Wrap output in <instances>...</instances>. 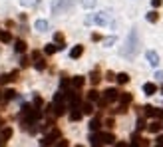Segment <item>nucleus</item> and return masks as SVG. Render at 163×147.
I'll list each match as a JSON object with an SVG mask.
<instances>
[{
    "instance_id": "nucleus-1",
    "label": "nucleus",
    "mask_w": 163,
    "mask_h": 147,
    "mask_svg": "<svg viewBox=\"0 0 163 147\" xmlns=\"http://www.w3.org/2000/svg\"><path fill=\"white\" fill-rule=\"evenodd\" d=\"M137 48H139L137 32H135V30H131L129 36H127V40H125V48L121 50V54H123L125 58H133L135 54H137Z\"/></svg>"
},
{
    "instance_id": "nucleus-2",
    "label": "nucleus",
    "mask_w": 163,
    "mask_h": 147,
    "mask_svg": "<svg viewBox=\"0 0 163 147\" xmlns=\"http://www.w3.org/2000/svg\"><path fill=\"white\" fill-rule=\"evenodd\" d=\"M72 4H74V0H54L52 10H54V14H62V12L70 10Z\"/></svg>"
},
{
    "instance_id": "nucleus-3",
    "label": "nucleus",
    "mask_w": 163,
    "mask_h": 147,
    "mask_svg": "<svg viewBox=\"0 0 163 147\" xmlns=\"http://www.w3.org/2000/svg\"><path fill=\"white\" fill-rule=\"evenodd\" d=\"M60 137V131L58 129H52V131L46 135V137L42 139V143H40V147H52L54 143H56V139Z\"/></svg>"
},
{
    "instance_id": "nucleus-4",
    "label": "nucleus",
    "mask_w": 163,
    "mask_h": 147,
    "mask_svg": "<svg viewBox=\"0 0 163 147\" xmlns=\"http://www.w3.org/2000/svg\"><path fill=\"white\" fill-rule=\"evenodd\" d=\"M88 24H100V26H106L110 20H107V14L106 12H100V14H94V16H90V18L86 20Z\"/></svg>"
},
{
    "instance_id": "nucleus-5",
    "label": "nucleus",
    "mask_w": 163,
    "mask_h": 147,
    "mask_svg": "<svg viewBox=\"0 0 163 147\" xmlns=\"http://www.w3.org/2000/svg\"><path fill=\"white\" fill-rule=\"evenodd\" d=\"M117 97H120V91L113 90V88H107V90L104 91V100H106L107 104H110V101H115Z\"/></svg>"
},
{
    "instance_id": "nucleus-6",
    "label": "nucleus",
    "mask_w": 163,
    "mask_h": 147,
    "mask_svg": "<svg viewBox=\"0 0 163 147\" xmlns=\"http://www.w3.org/2000/svg\"><path fill=\"white\" fill-rule=\"evenodd\" d=\"M91 147H104V141H101V133H91Z\"/></svg>"
},
{
    "instance_id": "nucleus-7",
    "label": "nucleus",
    "mask_w": 163,
    "mask_h": 147,
    "mask_svg": "<svg viewBox=\"0 0 163 147\" xmlns=\"http://www.w3.org/2000/svg\"><path fill=\"white\" fill-rule=\"evenodd\" d=\"M145 56H147V60H149V64H151V66H159V56H157V52L149 50Z\"/></svg>"
},
{
    "instance_id": "nucleus-8",
    "label": "nucleus",
    "mask_w": 163,
    "mask_h": 147,
    "mask_svg": "<svg viewBox=\"0 0 163 147\" xmlns=\"http://www.w3.org/2000/svg\"><path fill=\"white\" fill-rule=\"evenodd\" d=\"M16 76H18V72H12V74H2V76H0V84H8V81H14Z\"/></svg>"
},
{
    "instance_id": "nucleus-9",
    "label": "nucleus",
    "mask_w": 163,
    "mask_h": 147,
    "mask_svg": "<svg viewBox=\"0 0 163 147\" xmlns=\"http://www.w3.org/2000/svg\"><path fill=\"white\" fill-rule=\"evenodd\" d=\"M34 28L38 30V32H46L50 28V24H48V20H38V22L34 24Z\"/></svg>"
},
{
    "instance_id": "nucleus-10",
    "label": "nucleus",
    "mask_w": 163,
    "mask_h": 147,
    "mask_svg": "<svg viewBox=\"0 0 163 147\" xmlns=\"http://www.w3.org/2000/svg\"><path fill=\"white\" fill-rule=\"evenodd\" d=\"M143 113L149 115V117H157V115H159V109L151 107V105H145V107H143Z\"/></svg>"
},
{
    "instance_id": "nucleus-11",
    "label": "nucleus",
    "mask_w": 163,
    "mask_h": 147,
    "mask_svg": "<svg viewBox=\"0 0 163 147\" xmlns=\"http://www.w3.org/2000/svg\"><path fill=\"white\" fill-rule=\"evenodd\" d=\"M143 91H145L147 95H153L155 91H157V85H155V84H145V85H143Z\"/></svg>"
},
{
    "instance_id": "nucleus-12",
    "label": "nucleus",
    "mask_w": 163,
    "mask_h": 147,
    "mask_svg": "<svg viewBox=\"0 0 163 147\" xmlns=\"http://www.w3.org/2000/svg\"><path fill=\"white\" fill-rule=\"evenodd\" d=\"M70 119H72V121L82 119V111H78V107H72V111H70Z\"/></svg>"
},
{
    "instance_id": "nucleus-13",
    "label": "nucleus",
    "mask_w": 163,
    "mask_h": 147,
    "mask_svg": "<svg viewBox=\"0 0 163 147\" xmlns=\"http://www.w3.org/2000/svg\"><path fill=\"white\" fill-rule=\"evenodd\" d=\"M147 129H149L151 133H157L159 129H161V123H159V121H151V123L147 125Z\"/></svg>"
},
{
    "instance_id": "nucleus-14",
    "label": "nucleus",
    "mask_w": 163,
    "mask_h": 147,
    "mask_svg": "<svg viewBox=\"0 0 163 147\" xmlns=\"http://www.w3.org/2000/svg\"><path fill=\"white\" fill-rule=\"evenodd\" d=\"M82 54H84V48H82V46H76V48H72L70 56H72V58H80Z\"/></svg>"
},
{
    "instance_id": "nucleus-15",
    "label": "nucleus",
    "mask_w": 163,
    "mask_h": 147,
    "mask_svg": "<svg viewBox=\"0 0 163 147\" xmlns=\"http://www.w3.org/2000/svg\"><path fill=\"white\" fill-rule=\"evenodd\" d=\"M88 100H90V101H97V100H100V91L90 90V91H88Z\"/></svg>"
},
{
    "instance_id": "nucleus-16",
    "label": "nucleus",
    "mask_w": 163,
    "mask_h": 147,
    "mask_svg": "<svg viewBox=\"0 0 163 147\" xmlns=\"http://www.w3.org/2000/svg\"><path fill=\"white\" fill-rule=\"evenodd\" d=\"M101 141H104V143H113L115 141L113 133H101Z\"/></svg>"
},
{
    "instance_id": "nucleus-17",
    "label": "nucleus",
    "mask_w": 163,
    "mask_h": 147,
    "mask_svg": "<svg viewBox=\"0 0 163 147\" xmlns=\"http://www.w3.org/2000/svg\"><path fill=\"white\" fill-rule=\"evenodd\" d=\"M56 50H62V48H60V46H54V44H48V46H46V50H44V52L48 54V56H52V54L56 52Z\"/></svg>"
},
{
    "instance_id": "nucleus-18",
    "label": "nucleus",
    "mask_w": 163,
    "mask_h": 147,
    "mask_svg": "<svg viewBox=\"0 0 163 147\" xmlns=\"http://www.w3.org/2000/svg\"><path fill=\"white\" fill-rule=\"evenodd\" d=\"M24 50H26V42H24V40H16V52L22 54Z\"/></svg>"
},
{
    "instance_id": "nucleus-19",
    "label": "nucleus",
    "mask_w": 163,
    "mask_h": 147,
    "mask_svg": "<svg viewBox=\"0 0 163 147\" xmlns=\"http://www.w3.org/2000/svg\"><path fill=\"white\" fill-rule=\"evenodd\" d=\"M72 85H74V88H82V85H84V78H82V76H76V78L72 80Z\"/></svg>"
},
{
    "instance_id": "nucleus-20",
    "label": "nucleus",
    "mask_w": 163,
    "mask_h": 147,
    "mask_svg": "<svg viewBox=\"0 0 163 147\" xmlns=\"http://www.w3.org/2000/svg\"><path fill=\"white\" fill-rule=\"evenodd\" d=\"M115 80L120 81V84H127V81H129V76H127V74H117Z\"/></svg>"
},
{
    "instance_id": "nucleus-21",
    "label": "nucleus",
    "mask_w": 163,
    "mask_h": 147,
    "mask_svg": "<svg viewBox=\"0 0 163 147\" xmlns=\"http://www.w3.org/2000/svg\"><path fill=\"white\" fill-rule=\"evenodd\" d=\"M91 111H94V105H91L90 101H88V104H84V105H82V113H91Z\"/></svg>"
},
{
    "instance_id": "nucleus-22",
    "label": "nucleus",
    "mask_w": 163,
    "mask_h": 147,
    "mask_svg": "<svg viewBox=\"0 0 163 147\" xmlns=\"http://www.w3.org/2000/svg\"><path fill=\"white\" fill-rule=\"evenodd\" d=\"M90 80H91V84H97V81L101 80V78H100V72L94 70V72H91V76H90Z\"/></svg>"
},
{
    "instance_id": "nucleus-23",
    "label": "nucleus",
    "mask_w": 163,
    "mask_h": 147,
    "mask_svg": "<svg viewBox=\"0 0 163 147\" xmlns=\"http://www.w3.org/2000/svg\"><path fill=\"white\" fill-rule=\"evenodd\" d=\"M8 137H12V129H10V127H4V129H2L0 139H8Z\"/></svg>"
},
{
    "instance_id": "nucleus-24",
    "label": "nucleus",
    "mask_w": 163,
    "mask_h": 147,
    "mask_svg": "<svg viewBox=\"0 0 163 147\" xmlns=\"http://www.w3.org/2000/svg\"><path fill=\"white\" fill-rule=\"evenodd\" d=\"M34 62H36V64H34V66H36V70H44V68H46V62H44L42 58H38V60H34Z\"/></svg>"
},
{
    "instance_id": "nucleus-25",
    "label": "nucleus",
    "mask_w": 163,
    "mask_h": 147,
    "mask_svg": "<svg viewBox=\"0 0 163 147\" xmlns=\"http://www.w3.org/2000/svg\"><path fill=\"white\" fill-rule=\"evenodd\" d=\"M90 129L96 133L97 129H100V121H97V119H91V121H90Z\"/></svg>"
},
{
    "instance_id": "nucleus-26",
    "label": "nucleus",
    "mask_w": 163,
    "mask_h": 147,
    "mask_svg": "<svg viewBox=\"0 0 163 147\" xmlns=\"http://www.w3.org/2000/svg\"><path fill=\"white\" fill-rule=\"evenodd\" d=\"M120 100H121V104H123V105H127V104L131 101V95H129V94H121Z\"/></svg>"
},
{
    "instance_id": "nucleus-27",
    "label": "nucleus",
    "mask_w": 163,
    "mask_h": 147,
    "mask_svg": "<svg viewBox=\"0 0 163 147\" xmlns=\"http://www.w3.org/2000/svg\"><path fill=\"white\" fill-rule=\"evenodd\" d=\"M82 6L84 8H94L96 6V0H82Z\"/></svg>"
},
{
    "instance_id": "nucleus-28",
    "label": "nucleus",
    "mask_w": 163,
    "mask_h": 147,
    "mask_svg": "<svg viewBox=\"0 0 163 147\" xmlns=\"http://www.w3.org/2000/svg\"><path fill=\"white\" fill-rule=\"evenodd\" d=\"M12 97H16V91L14 90H6L4 91V100H12Z\"/></svg>"
},
{
    "instance_id": "nucleus-29",
    "label": "nucleus",
    "mask_w": 163,
    "mask_h": 147,
    "mask_svg": "<svg viewBox=\"0 0 163 147\" xmlns=\"http://www.w3.org/2000/svg\"><path fill=\"white\" fill-rule=\"evenodd\" d=\"M0 40H2V42H10V40H12V36H10L8 32H0Z\"/></svg>"
},
{
    "instance_id": "nucleus-30",
    "label": "nucleus",
    "mask_w": 163,
    "mask_h": 147,
    "mask_svg": "<svg viewBox=\"0 0 163 147\" xmlns=\"http://www.w3.org/2000/svg\"><path fill=\"white\" fill-rule=\"evenodd\" d=\"M157 18H159L157 12H149V14H147V20H149V22H157Z\"/></svg>"
},
{
    "instance_id": "nucleus-31",
    "label": "nucleus",
    "mask_w": 163,
    "mask_h": 147,
    "mask_svg": "<svg viewBox=\"0 0 163 147\" xmlns=\"http://www.w3.org/2000/svg\"><path fill=\"white\" fill-rule=\"evenodd\" d=\"M20 2H22V6H34L38 0H20Z\"/></svg>"
},
{
    "instance_id": "nucleus-32",
    "label": "nucleus",
    "mask_w": 163,
    "mask_h": 147,
    "mask_svg": "<svg viewBox=\"0 0 163 147\" xmlns=\"http://www.w3.org/2000/svg\"><path fill=\"white\" fill-rule=\"evenodd\" d=\"M54 40H56V42H60V46H64V36H62V34H56V36H54Z\"/></svg>"
},
{
    "instance_id": "nucleus-33",
    "label": "nucleus",
    "mask_w": 163,
    "mask_h": 147,
    "mask_svg": "<svg viewBox=\"0 0 163 147\" xmlns=\"http://www.w3.org/2000/svg\"><path fill=\"white\" fill-rule=\"evenodd\" d=\"M113 42H115V36H111V38H106V40H104V44H106V46H111Z\"/></svg>"
},
{
    "instance_id": "nucleus-34",
    "label": "nucleus",
    "mask_w": 163,
    "mask_h": 147,
    "mask_svg": "<svg viewBox=\"0 0 163 147\" xmlns=\"http://www.w3.org/2000/svg\"><path fill=\"white\" fill-rule=\"evenodd\" d=\"M145 127V121H143V119H139V121H137V129H143Z\"/></svg>"
},
{
    "instance_id": "nucleus-35",
    "label": "nucleus",
    "mask_w": 163,
    "mask_h": 147,
    "mask_svg": "<svg viewBox=\"0 0 163 147\" xmlns=\"http://www.w3.org/2000/svg\"><path fill=\"white\" fill-rule=\"evenodd\" d=\"M106 125H107V127H113V119H111V117L106 119Z\"/></svg>"
},
{
    "instance_id": "nucleus-36",
    "label": "nucleus",
    "mask_w": 163,
    "mask_h": 147,
    "mask_svg": "<svg viewBox=\"0 0 163 147\" xmlns=\"http://www.w3.org/2000/svg\"><path fill=\"white\" fill-rule=\"evenodd\" d=\"M151 4H153L155 8H157V6H161V0H151Z\"/></svg>"
},
{
    "instance_id": "nucleus-37",
    "label": "nucleus",
    "mask_w": 163,
    "mask_h": 147,
    "mask_svg": "<svg viewBox=\"0 0 163 147\" xmlns=\"http://www.w3.org/2000/svg\"><path fill=\"white\" fill-rule=\"evenodd\" d=\"M56 147H68V141H60V143H58Z\"/></svg>"
},
{
    "instance_id": "nucleus-38",
    "label": "nucleus",
    "mask_w": 163,
    "mask_h": 147,
    "mask_svg": "<svg viewBox=\"0 0 163 147\" xmlns=\"http://www.w3.org/2000/svg\"><path fill=\"white\" fill-rule=\"evenodd\" d=\"M157 145H163V135H159V137H157Z\"/></svg>"
},
{
    "instance_id": "nucleus-39",
    "label": "nucleus",
    "mask_w": 163,
    "mask_h": 147,
    "mask_svg": "<svg viewBox=\"0 0 163 147\" xmlns=\"http://www.w3.org/2000/svg\"><path fill=\"white\" fill-rule=\"evenodd\" d=\"M155 78H159V80H163V72H157V74H155Z\"/></svg>"
},
{
    "instance_id": "nucleus-40",
    "label": "nucleus",
    "mask_w": 163,
    "mask_h": 147,
    "mask_svg": "<svg viewBox=\"0 0 163 147\" xmlns=\"http://www.w3.org/2000/svg\"><path fill=\"white\" fill-rule=\"evenodd\" d=\"M0 147H6V143H4V139H0Z\"/></svg>"
},
{
    "instance_id": "nucleus-41",
    "label": "nucleus",
    "mask_w": 163,
    "mask_h": 147,
    "mask_svg": "<svg viewBox=\"0 0 163 147\" xmlns=\"http://www.w3.org/2000/svg\"><path fill=\"white\" fill-rule=\"evenodd\" d=\"M155 147H163V145H155Z\"/></svg>"
},
{
    "instance_id": "nucleus-42",
    "label": "nucleus",
    "mask_w": 163,
    "mask_h": 147,
    "mask_svg": "<svg viewBox=\"0 0 163 147\" xmlns=\"http://www.w3.org/2000/svg\"><path fill=\"white\" fill-rule=\"evenodd\" d=\"M0 125H2V119H0Z\"/></svg>"
},
{
    "instance_id": "nucleus-43",
    "label": "nucleus",
    "mask_w": 163,
    "mask_h": 147,
    "mask_svg": "<svg viewBox=\"0 0 163 147\" xmlns=\"http://www.w3.org/2000/svg\"><path fill=\"white\" fill-rule=\"evenodd\" d=\"M0 100H2V95H0Z\"/></svg>"
},
{
    "instance_id": "nucleus-44",
    "label": "nucleus",
    "mask_w": 163,
    "mask_h": 147,
    "mask_svg": "<svg viewBox=\"0 0 163 147\" xmlns=\"http://www.w3.org/2000/svg\"><path fill=\"white\" fill-rule=\"evenodd\" d=\"M78 147H82V145H78Z\"/></svg>"
}]
</instances>
